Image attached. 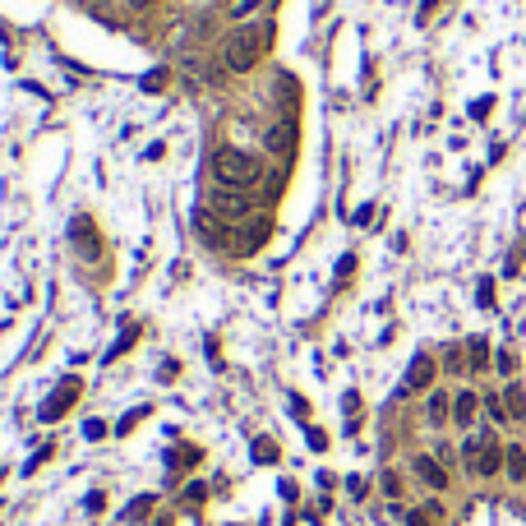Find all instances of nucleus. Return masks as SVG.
I'll return each mask as SVG.
<instances>
[{
    "mask_svg": "<svg viewBox=\"0 0 526 526\" xmlns=\"http://www.w3.org/2000/svg\"><path fill=\"white\" fill-rule=\"evenodd\" d=\"M429 517H434V513H429V508H420V513H411V517H406V526H434Z\"/></svg>",
    "mask_w": 526,
    "mask_h": 526,
    "instance_id": "nucleus-13",
    "label": "nucleus"
},
{
    "mask_svg": "<svg viewBox=\"0 0 526 526\" xmlns=\"http://www.w3.org/2000/svg\"><path fill=\"white\" fill-rule=\"evenodd\" d=\"M213 213H222L227 222H241V217H250V198L241 194V189H213Z\"/></svg>",
    "mask_w": 526,
    "mask_h": 526,
    "instance_id": "nucleus-3",
    "label": "nucleus"
},
{
    "mask_svg": "<svg viewBox=\"0 0 526 526\" xmlns=\"http://www.w3.org/2000/svg\"><path fill=\"white\" fill-rule=\"evenodd\" d=\"M213 180H217L222 189H250L254 162L245 153H236V148H217V153H213Z\"/></svg>",
    "mask_w": 526,
    "mask_h": 526,
    "instance_id": "nucleus-1",
    "label": "nucleus"
},
{
    "mask_svg": "<svg viewBox=\"0 0 526 526\" xmlns=\"http://www.w3.org/2000/svg\"><path fill=\"white\" fill-rule=\"evenodd\" d=\"M466 351H471V370H485V365H490V346H485L480 337H476V342H471V346H466Z\"/></svg>",
    "mask_w": 526,
    "mask_h": 526,
    "instance_id": "nucleus-10",
    "label": "nucleus"
},
{
    "mask_svg": "<svg viewBox=\"0 0 526 526\" xmlns=\"http://www.w3.org/2000/svg\"><path fill=\"white\" fill-rule=\"evenodd\" d=\"M263 46H268V33H263V28H241V33L227 42V51H222L227 55V69L231 74H245V69L263 55Z\"/></svg>",
    "mask_w": 526,
    "mask_h": 526,
    "instance_id": "nucleus-2",
    "label": "nucleus"
},
{
    "mask_svg": "<svg viewBox=\"0 0 526 526\" xmlns=\"http://www.w3.org/2000/svg\"><path fill=\"white\" fill-rule=\"evenodd\" d=\"M134 10H148V5H157V0H130Z\"/></svg>",
    "mask_w": 526,
    "mask_h": 526,
    "instance_id": "nucleus-17",
    "label": "nucleus"
},
{
    "mask_svg": "<svg viewBox=\"0 0 526 526\" xmlns=\"http://www.w3.org/2000/svg\"><path fill=\"white\" fill-rule=\"evenodd\" d=\"M157 526H166V522H157Z\"/></svg>",
    "mask_w": 526,
    "mask_h": 526,
    "instance_id": "nucleus-18",
    "label": "nucleus"
},
{
    "mask_svg": "<svg viewBox=\"0 0 526 526\" xmlns=\"http://www.w3.org/2000/svg\"><path fill=\"white\" fill-rule=\"evenodd\" d=\"M425 411H429V420H434V425H443V420L452 416V406H448V397H443V393H429V406H425Z\"/></svg>",
    "mask_w": 526,
    "mask_h": 526,
    "instance_id": "nucleus-9",
    "label": "nucleus"
},
{
    "mask_svg": "<svg viewBox=\"0 0 526 526\" xmlns=\"http://www.w3.org/2000/svg\"><path fill=\"white\" fill-rule=\"evenodd\" d=\"M504 466H508V476H513L517 485H526V448H517V443H513V448L504 452Z\"/></svg>",
    "mask_w": 526,
    "mask_h": 526,
    "instance_id": "nucleus-8",
    "label": "nucleus"
},
{
    "mask_svg": "<svg viewBox=\"0 0 526 526\" xmlns=\"http://www.w3.org/2000/svg\"><path fill=\"white\" fill-rule=\"evenodd\" d=\"M504 402H508V416H522V388H508Z\"/></svg>",
    "mask_w": 526,
    "mask_h": 526,
    "instance_id": "nucleus-12",
    "label": "nucleus"
},
{
    "mask_svg": "<svg viewBox=\"0 0 526 526\" xmlns=\"http://www.w3.org/2000/svg\"><path fill=\"white\" fill-rule=\"evenodd\" d=\"M254 5H263V0H241V5H236V14H250Z\"/></svg>",
    "mask_w": 526,
    "mask_h": 526,
    "instance_id": "nucleus-16",
    "label": "nucleus"
},
{
    "mask_svg": "<svg viewBox=\"0 0 526 526\" xmlns=\"http://www.w3.org/2000/svg\"><path fill=\"white\" fill-rule=\"evenodd\" d=\"M416 471H420V480L434 485V490H443V485H448V471H443L434 457H416Z\"/></svg>",
    "mask_w": 526,
    "mask_h": 526,
    "instance_id": "nucleus-7",
    "label": "nucleus"
},
{
    "mask_svg": "<svg viewBox=\"0 0 526 526\" xmlns=\"http://www.w3.org/2000/svg\"><path fill=\"white\" fill-rule=\"evenodd\" d=\"M148 508H153V499H134V504L125 508V522H139V517H148Z\"/></svg>",
    "mask_w": 526,
    "mask_h": 526,
    "instance_id": "nucleus-11",
    "label": "nucleus"
},
{
    "mask_svg": "<svg viewBox=\"0 0 526 526\" xmlns=\"http://www.w3.org/2000/svg\"><path fill=\"white\" fill-rule=\"evenodd\" d=\"M74 397H79V379H65V384L51 393V402L42 406V420H55L60 411H69V406H74Z\"/></svg>",
    "mask_w": 526,
    "mask_h": 526,
    "instance_id": "nucleus-4",
    "label": "nucleus"
},
{
    "mask_svg": "<svg viewBox=\"0 0 526 526\" xmlns=\"http://www.w3.org/2000/svg\"><path fill=\"white\" fill-rule=\"evenodd\" d=\"M83 434H88V438H102V434H107V425H102V420H88Z\"/></svg>",
    "mask_w": 526,
    "mask_h": 526,
    "instance_id": "nucleus-15",
    "label": "nucleus"
},
{
    "mask_svg": "<svg viewBox=\"0 0 526 526\" xmlns=\"http://www.w3.org/2000/svg\"><path fill=\"white\" fill-rule=\"evenodd\" d=\"M434 384V360L429 356H416L411 360V370H406V393H420V388Z\"/></svg>",
    "mask_w": 526,
    "mask_h": 526,
    "instance_id": "nucleus-5",
    "label": "nucleus"
},
{
    "mask_svg": "<svg viewBox=\"0 0 526 526\" xmlns=\"http://www.w3.org/2000/svg\"><path fill=\"white\" fill-rule=\"evenodd\" d=\"M476 406H480V397H476V393H457V397H452V420H457V425H471Z\"/></svg>",
    "mask_w": 526,
    "mask_h": 526,
    "instance_id": "nucleus-6",
    "label": "nucleus"
},
{
    "mask_svg": "<svg viewBox=\"0 0 526 526\" xmlns=\"http://www.w3.org/2000/svg\"><path fill=\"white\" fill-rule=\"evenodd\" d=\"M499 370H504V374L517 370V356H513V351H499Z\"/></svg>",
    "mask_w": 526,
    "mask_h": 526,
    "instance_id": "nucleus-14",
    "label": "nucleus"
}]
</instances>
